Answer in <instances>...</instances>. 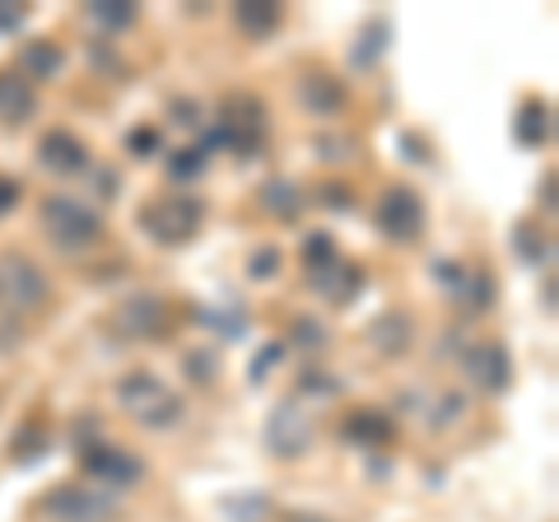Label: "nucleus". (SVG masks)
<instances>
[{"instance_id": "obj_1", "label": "nucleus", "mask_w": 559, "mask_h": 522, "mask_svg": "<svg viewBox=\"0 0 559 522\" xmlns=\"http://www.w3.org/2000/svg\"><path fill=\"white\" fill-rule=\"evenodd\" d=\"M117 402L127 406V411H131V420H135V425H145V429H168V425H178V420H182L178 392H168L154 373H131V378H121Z\"/></svg>"}, {"instance_id": "obj_2", "label": "nucleus", "mask_w": 559, "mask_h": 522, "mask_svg": "<svg viewBox=\"0 0 559 522\" xmlns=\"http://www.w3.org/2000/svg\"><path fill=\"white\" fill-rule=\"evenodd\" d=\"M201 201L197 197H182V191H168V197L150 201L145 211H140V224H145V234L154 242H168V248H178V242H187L191 234L201 229Z\"/></svg>"}, {"instance_id": "obj_3", "label": "nucleus", "mask_w": 559, "mask_h": 522, "mask_svg": "<svg viewBox=\"0 0 559 522\" xmlns=\"http://www.w3.org/2000/svg\"><path fill=\"white\" fill-rule=\"evenodd\" d=\"M43 229L51 234V242H61V248H90V242L103 238V220L75 197H47Z\"/></svg>"}, {"instance_id": "obj_4", "label": "nucleus", "mask_w": 559, "mask_h": 522, "mask_svg": "<svg viewBox=\"0 0 559 522\" xmlns=\"http://www.w3.org/2000/svg\"><path fill=\"white\" fill-rule=\"evenodd\" d=\"M47 275L38 271V261L28 257H0V308L5 312H43L47 308Z\"/></svg>"}, {"instance_id": "obj_5", "label": "nucleus", "mask_w": 559, "mask_h": 522, "mask_svg": "<svg viewBox=\"0 0 559 522\" xmlns=\"http://www.w3.org/2000/svg\"><path fill=\"white\" fill-rule=\"evenodd\" d=\"M43 513L51 522H108L117 518V499L108 490H90V485H57L43 499Z\"/></svg>"}, {"instance_id": "obj_6", "label": "nucleus", "mask_w": 559, "mask_h": 522, "mask_svg": "<svg viewBox=\"0 0 559 522\" xmlns=\"http://www.w3.org/2000/svg\"><path fill=\"white\" fill-rule=\"evenodd\" d=\"M80 466L94 485H103V490H127V485H135L145 476V462L117 443H90L80 452Z\"/></svg>"}, {"instance_id": "obj_7", "label": "nucleus", "mask_w": 559, "mask_h": 522, "mask_svg": "<svg viewBox=\"0 0 559 522\" xmlns=\"http://www.w3.org/2000/svg\"><path fill=\"white\" fill-rule=\"evenodd\" d=\"M462 369L480 392L499 396V392H509V382H513V355L503 351V341H476L462 355Z\"/></svg>"}, {"instance_id": "obj_8", "label": "nucleus", "mask_w": 559, "mask_h": 522, "mask_svg": "<svg viewBox=\"0 0 559 522\" xmlns=\"http://www.w3.org/2000/svg\"><path fill=\"white\" fill-rule=\"evenodd\" d=\"M378 229L396 242L419 238V229H425V201H419L415 187H388V197L378 205Z\"/></svg>"}, {"instance_id": "obj_9", "label": "nucleus", "mask_w": 559, "mask_h": 522, "mask_svg": "<svg viewBox=\"0 0 559 522\" xmlns=\"http://www.w3.org/2000/svg\"><path fill=\"white\" fill-rule=\"evenodd\" d=\"M117 332H127V336H159L164 327H168V308L164 299H154V294H135V299H127L117 308Z\"/></svg>"}, {"instance_id": "obj_10", "label": "nucleus", "mask_w": 559, "mask_h": 522, "mask_svg": "<svg viewBox=\"0 0 559 522\" xmlns=\"http://www.w3.org/2000/svg\"><path fill=\"white\" fill-rule=\"evenodd\" d=\"M38 159H43V168L70 178V173L90 168V150H84V141H80V135H70V131H47L43 145H38Z\"/></svg>"}, {"instance_id": "obj_11", "label": "nucleus", "mask_w": 559, "mask_h": 522, "mask_svg": "<svg viewBox=\"0 0 559 522\" xmlns=\"http://www.w3.org/2000/svg\"><path fill=\"white\" fill-rule=\"evenodd\" d=\"M38 112V90L20 71H0V121L5 127H24Z\"/></svg>"}, {"instance_id": "obj_12", "label": "nucleus", "mask_w": 559, "mask_h": 522, "mask_svg": "<svg viewBox=\"0 0 559 522\" xmlns=\"http://www.w3.org/2000/svg\"><path fill=\"white\" fill-rule=\"evenodd\" d=\"M312 439V420L299 411V406H280L275 420H271V448L280 452V458H299V452L308 448Z\"/></svg>"}, {"instance_id": "obj_13", "label": "nucleus", "mask_w": 559, "mask_h": 522, "mask_svg": "<svg viewBox=\"0 0 559 522\" xmlns=\"http://www.w3.org/2000/svg\"><path fill=\"white\" fill-rule=\"evenodd\" d=\"M312 285H318V294H326L331 304H349L364 289V271L336 257V261H326V266L312 271Z\"/></svg>"}, {"instance_id": "obj_14", "label": "nucleus", "mask_w": 559, "mask_h": 522, "mask_svg": "<svg viewBox=\"0 0 559 522\" xmlns=\"http://www.w3.org/2000/svg\"><path fill=\"white\" fill-rule=\"evenodd\" d=\"M443 281L462 299V308H471V312L489 308V294H495V289H489V275H480L476 266H443Z\"/></svg>"}, {"instance_id": "obj_15", "label": "nucleus", "mask_w": 559, "mask_h": 522, "mask_svg": "<svg viewBox=\"0 0 559 522\" xmlns=\"http://www.w3.org/2000/svg\"><path fill=\"white\" fill-rule=\"evenodd\" d=\"M299 98H304V108L318 117H336L345 108V90H341V80H331V75H308L299 84Z\"/></svg>"}, {"instance_id": "obj_16", "label": "nucleus", "mask_w": 559, "mask_h": 522, "mask_svg": "<svg viewBox=\"0 0 559 522\" xmlns=\"http://www.w3.org/2000/svg\"><path fill=\"white\" fill-rule=\"evenodd\" d=\"M234 20L242 33H252V38H271V33L280 28V5H271V0H242V5L234 10Z\"/></svg>"}, {"instance_id": "obj_17", "label": "nucleus", "mask_w": 559, "mask_h": 522, "mask_svg": "<svg viewBox=\"0 0 559 522\" xmlns=\"http://www.w3.org/2000/svg\"><path fill=\"white\" fill-rule=\"evenodd\" d=\"M513 131H518L522 145H546V141H550V108H546L540 98H527V103L518 108Z\"/></svg>"}, {"instance_id": "obj_18", "label": "nucleus", "mask_w": 559, "mask_h": 522, "mask_svg": "<svg viewBox=\"0 0 559 522\" xmlns=\"http://www.w3.org/2000/svg\"><path fill=\"white\" fill-rule=\"evenodd\" d=\"M369 341L378 345L382 355H401L406 351V341H411V318L406 312H382V318L369 327Z\"/></svg>"}, {"instance_id": "obj_19", "label": "nucleus", "mask_w": 559, "mask_h": 522, "mask_svg": "<svg viewBox=\"0 0 559 522\" xmlns=\"http://www.w3.org/2000/svg\"><path fill=\"white\" fill-rule=\"evenodd\" d=\"M61 71V47L57 43H28L20 51V75L33 84V80H47Z\"/></svg>"}, {"instance_id": "obj_20", "label": "nucleus", "mask_w": 559, "mask_h": 522, "mask_svg": "<svg viewBox=\"0 0 559 522\" xmlns=\"http://www.w3.org/2000/svg\"><path fill=\"white\" fill-rule=\"evenodd\" d=\"M345 439H355V443H388L392 439V420L382 411H359L355 420L345 425Z\"/></svg>"}, {"instance_id": "obj_21", "label": "nucleus", "mask_w": 559, "mask_h": 522, "mask_svg": "<svg viewBox=\"0 0 559 522\" xmlns=\"http://www.w3.org/2000/svg\"><path fill=\"white\" fill-rule=\"evenodd\" d=\"M261 205H266V211L271 215H285V220H294V215H299V191H294L289 182H266V187H261Z\"/></svg>"}, {"instance_id": "obj_22", "label": "nucleus", "mask_w": 559, "mask_h": 522, "mask_svg": "<svg viewBox=\"0 0 559 522\" xmlns=\"http://www.w3.org/2000/svg\"><path fill=\"white\" fill-rule=\"evenodd\" d=\"M382 38H388V24H382V20H373L369 28H364V38H359V47H355V51H349V61H355V66H359V71H364V66H373V61L382 57V47H388V43H382Z\"/></svg>"}, {"instance_id": "obj_23", "label": "nucleus", "mask_w": 559, "mask_h": 522, "mask_svg": "<svg viewBox=\"0 0 559 522\" xmlns=\"http://www.w3.org/2000/svg\"><path fill=\"white\" fill-rule=\"evenodd\" d=\"M90 14L108 28H131L135 24V5H127V0H94Z\"/></svg>"}, {"instance_id": "obj_24", "label": "nucleus", "mask_w": 559, "mask_h": 522, "mask_svg": "<svg viewBox=\"0 0 559 522\" xmlns=\"http://www.w3.org/2000/svg\"><path fill=\"white\" fill-rule=\"evenodd\" d=\"M201 168H205V154H201L197 145H191V150H173V154H168V173H173V178H178V182L197 178Z\"/></svg>"}, {"instance_id": "obj_25", "label": "nucleus", "mask_w": 559, "mask_h": 522, "mask_svg": "<svg viewBox=\"0 0 559 522\" xmlns=\"http://www.w3.org/2000/svg\"><path fill=\"white\" fill-rule=\"evenodd\" d=\"M304 257H308V266L318 271V266H326V261H336V242H331L326 234H318V238H308V248H304Z\"/></svg>"}, {"instance_id": "obj_26", "label": "nucleus", "mask_w": 559, "mask_h": 522, "mask_svg": "<svg viewBox=\"0 0 559 522\" xmlns=\"http://www.w3.org/2000/svg\"><path fill=\"white\" fill-rule=\"evenodd\" d=\"M275 266H280V252H275V248H261V252L252 257V275H257V281H271Z\"/></svg>"}, {"instance_id": "obj_27", "label": "nucleus", "mask_w": 559, "mask_h": 522, "mask_svg": "<svg viewBox=\"0 0 559 522\" xmlns=\"http://www.w3.org/2000/svg\"><path fill=\"white\" fill-rule=\"evenodd\" d=\"M20 205V182H10V178H0V215L14 211Z\"/></svg>"}, {"instance_id": "obj_28", "label": "nucleus", "mask_w": 559, "mask_h": 522, "mask_svg": "<svg viewBox=\"0 0 559 522\" xmlns=\"http://www.w3.org/2000/svg\"><path fill=\"white\" fill-rule=\"evenodd\" d=\"M24 24V10L20 5H5V0H0V33L5 28H20Z\"/></svg>"}, {"instance_id": "obj_29", "label": "nucleus", "mask_w": 559, "mask_h": 522, "mask_svg": "<svg viewBox=\"0 0 559 522\" xmlns=\"http://www.w3.org/2000/svg\"><path fill=\"white\" fill-rule=\"evenodd\" d=\"M131 145L150 154V150H154V131H135V135H131Z\"/></svg>"}]
</instances>
